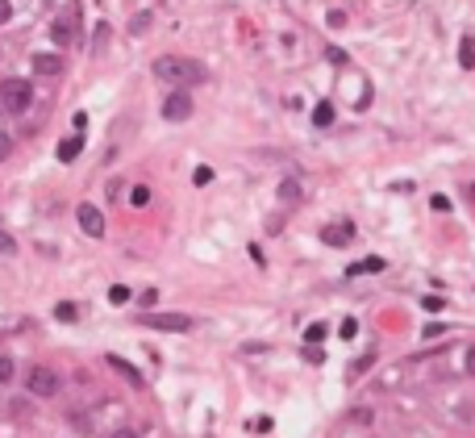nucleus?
<instances>
[{
  "label": "nucleus",
  "mask_w": 475,
  "mask_h": 438,
  "mask_svg": "<svg viewBox=\"0 0 475 438\" xmlns=\"http://www.w3.org/2000/svg\"><path fill=\"white\" fill-rule=\"evenodd\" d=\"M113 438H142V435H138V430H117Z\"/></svg>",
  "instance_id": "nucleus-34"
},
{
  "label": "nucleus",
  "mask_w": 475,
  "mask_h": 438,
  "mask_svg": "<svg viewBox=\"0 0 475 438\" xmlns=\"http://www.w3.org/2000/svg\"><path fill=\"white\" fill-rule=\"evenodd\" d=\"M8 380H13V359L0 355V384H8Z\"/></svg>",
  "instance_id": "nucleus-24"
},
{
  "label": "nucleus",
  "mask_w": 475,
  "mask_h": 438,
  "mask_svg": "<svg viewBox=\"0 0 475 438\" xmlns=\"http://www.w3.org/2000/svg\"><path fill=\"white\" fill-rule=\"evenodd\" d=\"M25 389H29L33 397H54V393H58V376H54L50 368H29Z\"/></svg>",
  "instance_id": "nucleus-5"
},
{
  "label": "nucleus",
  "mask_w": 475,
  "mask_h": 438,
  "mask_svg": "<svg viewBox=\"0 0 475 438\" xmlns=\"http://www.w3.org/2000/svg\"><path fill=\"white\" fill-rule=\"evenodd\" d=\"M54 318H58V322H75V318H79V309H75V305H67V301H58V305H54Z\"/></svg>",
  "instance_id": "nucleus-16"
},
{
  "label": "nucleus",
  "mask_w": 475,
  "mask_h": 438,
  "mask_svg": "<svg viewBox=\"0 0 475 438\" xmlns=\"http://www.w3.org/2000/svg\"><path fill=\"white\" fill-rule=\"evenodd\" d=\"M142 326L163 330V334H184V330H192L196 322H192V318H184V313H146V318H142Z\"/></svg>",
  "instance_id": "nucleus-3"
},
{
  "label": "nucleus",
  "mask_w": 475,
  "mask_h": 438,
  "mask_svg": "<svg viewBox=\"0 0 475 438\" xmlns=\"http://www.w3.org/2000/svg\"><path fill=\"white\" fill-rule=\"evenodd\" d=\"M75 217H79V230H83L88 238H100V234H104V217H100V209H96V205H79V209H75Z\"/></svg>",
  "instance_id": "nucleus-6"
},
{
  "label": "nucleus",
  "mask_w": 475,
  "mask_h": 438,
  "mask_svg": "<svg viewBox=\"0 0 475 438\" xmlns=\"http://www.w3.org/2000/svg\"><path fill=\"white\" fill-rule=\"evenodd\" d=\"M71 125H75V134H83V125H88V113H75V117H71Z\"/></svg>",
  "instance_id": "nucleus-30"
},
{
  "label": "nucleus",
  "mask_w": 475,
  "mask_h": 438,
  "mask_svg": "<svg viewBox=\"0 0 475 438\" xmlns=\"http://www.w3.org/2000/svg\"><path fill=\"white\" fill-rule=\"evenodd\" d=\"M321 242H325V247H351V242H355V226H351V221H334V226L321 230Z\"/></svg>",
  "instance_id": "nucleus-7"
},
{
  "label": "nucleus",
  "mask_w": 475,
  "mask_h": 438,
  "mask_svg": "<svg viewBox=\"0 0 475 438\" xmlns=\"http://www.w3.org/2000/svg\"><path fill=\"white\" fill-rule=\"evenodd\" d=\"M0 255H17V238L8 230H0Z\"/></svg>",
  "instance_id": "nucleus-21"
},
{
  "label": "nucleus",
  "mask_w": 475,
  "mask_h": 438,
  "mask_svg": "<svg viewBox=\"0 0 475 438\" xmlns=\"http://www.w3.org/2000/svg\"><path fill=\"white\" fill-rule=\"evenodd\" d=\"M305 338H309V347H317V343L325 338V326H321V322H313V326L305 330Z\"/></svg>",
  "instance_id": "nucleus-20"
},
{
  "label": "nucleus",
  "mask_w": 475,
  "mask_h": 438,
  "mask_svg": "<svg viewBox=\"0 0 475 438\" xmlns=\"http://www.w3.org/2000/svg\"><path fill=\"white\" fill-rule=\"evenodd\" d=\"M8 17H13V4H8V0H0V25H4Z\"/></svg>",
  "instance_id": "nucleus-32"
},
{
  "label": "nucleus",
  "mask_w": 475,
  "mask_h": 438,
  "mask_svg": "<svg viewBox=\"0 0 475 438\" xmlns=\"http://www.w3.org/2000/svg\"><path fill=\"white\" fill-rule=\"evenodd\" d=\"M325 58H330L334 67H342V63H346V54H342V50H325Z\"/></svg>",
  "instance_id": "nucleus-29"
},
{
  "label": "nucleus",
  "mask_w": 475,
  "mask_h": 438,
  "mask_svg": "<svg viewBox=\"0 0 475 438\" xmlns=\"http://www.w3.org/2000/svg\"><path fill=\"white\" fill-rule=\"evenodd\" d=\"M150 71H154V79H163V84H171V88H192V84L204 79V67H200L196 58H179V54L154 58Z\"/></svg>",
  "instance_id": "nucleus-1"
},
{
  "label": "nucleus",
  "mask_w": 475,
  "mask_h": 438,
  "mask_svg": "<svg viewBox=\"0 0 475 438\" xmlns=\"http://www.w3.org/2000/svg\"><path fill=\"white\" fill-rule=\"evenodd\" d=\"M421 305H426V309H430V313H438V309H442V305H446V301H442V297H426V301H421Z\"/></svg>",
  "instance_id": "nucleus-26"
},
{
  "label": "nucleus",
  "mask_w": 475,
  "mask_h": 438,
  "mask_svg": "<svg viewBox=\"0 0 475 438\" xmlns=\"http://www.w3.org/2000/svg\"><path fill=\"white\" fill-rule=\"evenodd\" d=\"M163 117H167V121H188V117H192V96H188L184 88L167 92V96H163Z\"/></svg>",
  "instance_id": "nucleus-4"
},
{
  "label": "nucleus",
  "mask_w": 475,
  "mask_h": 438,
  "mask_svg": "<svg viewBox=\"0 0 475 438\" xmlns=\"http://www.w3.org/2000/svg\"><path fill=\"white\" fill-rule=\"evenodd\" d=\"M313 125H321V130L334 125V104H330V100H321V104L313 109Z\"/></svg>",
  "instance_id": "nucleus-12"
},
{
  "label": "nucleus",
  "mask_w": 475,
  "mask_h": 438,
  "mask_svg": "<svg viewBox=\"0 0 475 438\" xmlns=\"http://www.w3.org/2000/svg\"><path fill=\"white\" fill-rule=\"evenodd\" d=\"M467 372H472V376H475V347H472V351H467Z\"/></svg>",
  "instance_id": "nucleus-33"
},
{
  "label": "nucleus",
  "mask_w": 475,
  "mask_h": 438,
  "mask_svg": "<svg viewBox=\"0 0 475 438\" xmlns=\"http://www.w3.org/2000/svg\"><path fill=\"white\" fill-rule=\"evenodd\" d=\"M363 272H384V259H376V255H371V259H363V263H355V267H351L346 276H363Z\"/></svg>",
  "instance_id": "nucleus-13"
},
{
  "label": "nucleus",
  "mask_w": 475,
  "mask_h": 438,
  "mask_svg": "<svg viewBox=\"0 0 475 438\" xmlns=\"http://www.w3.org/2000/svg\"><path fill=\"white\" fill-rule=\"evenodd\" d=\"M280 196H284V201H300V184H296V180H284Z\"/></svg>",
  "instance_id": "nucleus-18"
},
{
  "label": "nucleus",
  "mask_w": 475,
  "mask_h": 438,
  "mask_svg": "<svg viewBox=\"0 0 475 438\" xmlns=\"http://www.w3.org/2000/svg\"><path fill=\"white\" fill-rule=\"evenodd\" d=\"M459 63H463V67H475V38H463V46H459Z\"/></svg>",
  "instance_id": "nucleus-14"
},
{
  "label": "nucleus",
  "mask_w": 475,
  "mask_h": 438,
  "mask_svg": "<svg viewBox=\"0 0 475 438\" xmlns=\"http://www.w3.org/2000/svg\"><path fill=\"white\" fill-rule=\"evenodd\" d=\"M79 150H83V134H71V138L58 142V159H63V163H75Z\"/></svg>",
  "instance_id": "nucleus-9"
},
{
  "label": "nucleus",
  "mask_w": 475,
  "mask_h": 438,
  "mask_svg": "<svg viewBox=\"0 0 475 438\" xmlns=\"http://www.w3.org/2000/svg\"><path fill=\"white\" fill-rule=\"evenodd\" d=\"M129 201H134L138 209H142V205H150V188H146V184H138V188H129Z\"/></svg>",
  "instance_id": "nucleus-17"
},
{
  "label": "nucleus",
  "mask_w": 475,
  "mask_h": 438,
  "mask_svg": "<svg viewBox=\"0 0 475 438\" xmlns=\"http://www.w3.org/2000/svg\"><path fill=\"white\" fill-rule=\"evenodd\" d=\"M50 38H54V42H63V46H67V42H71V38H75V29H71V21H63V17H58V21H54V25H50Z\"/></svg>",
  "instance_id": "nucleus-11"
},
{
  "label": "nucleus",
  "mask_w": 475,
  "mask_h": 438,
  "mask_svg": "<svg viewBox=\"0 0 475 438\" xmlns=\"http://www.w3.org/2000/svg\"><path fill=\"white\" fill-rule=\"evenodd\" d=\"M138 305H142V309H154V305H159V292H154V288H142V292H138Z\"/></svg>",
  "instance_id": "nucleus-19"
},
{
  "label": "nucleus",
  "mask_w": 475,
  "mask_h": 438,
  "mask_svg": "<svg viewBox=\"0 0 475 438\" xmlns=\"http://www.w3.org/2000/svg\"><path fill=\"white\" fill-rule=\"evenodd\" d=\"M250 430H255V435H267V430H271V418H255Z\"/></svg>",
  "instance_id": "nucleus-25"
},
{
  "label": "nucleus",
  "mask_w": 475,
  "mask_h": 438,
  "mask_svg": "<svg viewBox=\"0 0 475 438\" xmlns=\"http://www.w3.org/2000/svg\"><path fill=\"white\" fill-rule=\"evenodd\" d=\"M338 334H342V338H355V334H359V322H355V318H346V322L338 326Z\"/></svg>",
  "instance_id": "nucleus-23"
},
{
  "label": "nucleus",
  "mask_w": 475,
  "mask_h": 438,
  "mask_svg": "<svg viewBox=\"0 0 475 438\" xmlns=\"http://www.w3.org/2000/svg\"><path fill=\"white\" fill-rule=\"evenodd\" d=\"M351 422H359V426H367V422H371V409H355V414H351Z\"/></svg>",
  "instance_id": "nucleus-27"
},
{
  "label": "nucleus",
  "mask_w": 475,
  "mask_h": 438,
  "mask_svg": "<svg viewBox=\"0 0 475 438\" xmlns=\"http://www.w3.org/2000/svg\"><path fill=\"white\" fill-rule=\"evenodd\" d=\"M29 100H33V88H29L25 79H4V84H0V104H4L8 113H25Z\"/></svg>",
  "instance_id": "nucleus-2"
},
{
  "label": "nucleus",
  "mask_w": 475,
  "mask_h": 438,
  "mask_svg": "<svg viewBox=\"0 0 475 438\" xmlns=\"http://www.w3.org/2000/svg\"><path fill=\"white\" fill-rule=\"evenodd\" d=\"M108 368H117V372H121V376H125L129 384H142V376H138V368H129V363H125L121 355H108Z\"/></svg>",
  "instance_id": "nucleus-10"
},
{
  "label": "nucleus",
  "mask_w": 475,
  "mask_h": 438,
  "mask_svg": "<svg viewBox=\"0 0 475 438\" xmlns=\"http://www.w3.org/2000/svg\"><path fill=\"white\" fill-rule=\"evenodd\" d=\"M13 155V138L8 134H0V159H8Z\"/></svg>",
  "instance_id": "nucleus-28"
},
{
  "label": "nucleus",
  "mask_w": 475,
  "mask_h": 438,
  "mask_svg": "<svg viewBox=\"0 0 475 438\" xmlns=\"http://www.w3.org/2000/svg\"><path fill=\"white\" fill-rule=\"evenodd\" d=\"M129 29H134V33H146V29H150V13H138V17H134V25H129Z\"/></svg>",
  "instance_id": "nucleus-22"
},
{
  "label": "nucleus",
  "mask_w": 475,
  "mask_h": 438,
  "mask_svg": "<svg viewBox=\"0 0 475 438\" xmlns=\"http://www.w3.org/2000/svg\"><path fill=\"white\" fill-rule=\"evenodd\" d=\"M33 71L38 75H58L63 71V58L58 54H33Z\"/></svg>",
  "instance_id": "nucleus-8"
},
{
  "label": "nucleus",
  "mask_w": 475,
  "mask_h": 438,
  "mask_svg": "<svg viewBox=\"0 0 475 438\" xmlns=\"http://www.w3.org/2000/svg\"><path fill=\"white\" fill-rule=\"evenodd\" d=\"M192 180H196V184H209V180H213V171H209V167H196V175H192Z\"/></svg>",
  "instance_id": "nucleus-31"
},
{
  "label": "nucleus",
  "mask_w": 475,
  "mask_h": 438,
  "mask_svg": "<svg viewBox=\"0 0 475 438\" xmlns=\"http://www.w3.org/2000/svg\"><path fill=\"white\" fill-rule=\"evenodd\" d=\"M129 297H134V292H129L125 284H113V288H108V301H113V305H129Z\"/></svg>",
  "instance_id": "nucleus-15"
}]
</instances>
